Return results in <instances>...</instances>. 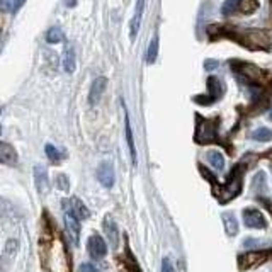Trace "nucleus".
<instances>
[{"instance_id": "nucleus-1", "label": "nucleus", "mask_w": 272, "mask_h": 272, "mask_svg": "<svg viewBox=\"0 0 272 272\" xmlns=\"http://www.w3.org/2000/svg\"><path fill=\"white\" fill-rule=\"evenodd\" d=\"M43 262L48 272H70L67 248L56 235L43 247Z\"/></svg>"}, {"instance_id": "nucleus-2", "label": "nucleus", "mask_w": 272, "mask_h": 272, "mask_svg": "<svg viewBox=\"0 0 272 272\" xmlns=\"http://www.w3.org/2000/svg\"><path fill=\"white\" fill-rule=\"evenodd\" d=\"M242 46L255 48V50H269L270 39L264 31H243L242 38H235Z\"/></svg>"}, {"instance_id": "nucleus-3", "label": "nucleus", "mask_w": 272, "mask_h": 272, "mask_svg": "<svg viewBox=\"0 0 272 272\" xmlns=\"http://www.w3.org/2000/svg\"><path fill=\"white\" fill-rule=\"evenodd\" d=\"M232 67L238 77H242L247 83H257L262 80L264 72L259 67L252 65V63H243V61H232Z\"/></svg>"}, {"instance_id": "nucleus-4", "label": "nucleus", "mask_w": 272, "mask_h": 272, "mask_svg": "<svg viewBox=\"0 0 272 272\" xmlns=\"http://www.w3.org/2000/svg\"><path fill=\"white\" fill-rule=\"evenodd\" d=\"M240 191H242V172H240V169L237 167L235 169V172L232 174L230 180H228V184L220 193L221 202H226V201L233 199V197H237Z\"/></svg>"}, {"instance_id": "nucleus-5", "label": "nucleus", "mask_w": 272, "mask_h": 272, "mask_svg": "<svg viewBox=\"0 0 272 272\" xmlns=\"http://www.w3.org/2000/svg\"><path fill=\"white\" fill-rule=\"evenodd\" d=\"M215 140H216V121H210V119L201 121L196 131V141L210 143Z\"/></svg>"}, {"instance_id": "nucleus-6", "label": "nucleus", "mask_w": 272, "mask_h": 272, "mask_svg": "<svg viewBox=\"0 0 272 272\" xmlns=\"http://www.w3.org/2000/svg\"><path fill=\"white\" fill-rule=\"evenodd\" d=\"M243 223L245 226L254 228V230H264L267 226V221H265L264 215L255 207H247L243 210Z\"/></svg>"}, {"instance_id": "nucleus-7", "label": "nucleus", "mask_w": 272, "mask_h": 272, "mask_svg": "<svg viewBox=\"0 0 272 272\" xmlns=\"http://www.w3.org/2000/svg\"><path fill=\"white\" fill-rule=\"evenodd\" d=\"M207 90H210V95H206V97H196V102L202 104V102H204V99H207L206 106H210L211 102H215L216 99H220L221 95H223V92H225L221 80H218L216 77H210V78H207Z\"/></svg>"}, {"instance_id": "nucleus-8", "label": "nucleus", "mask_w": 272, "mask_h": 272, "mask_svg": "<svg viewBox=\"0 0 272 272\" xmlns=\"http://www.w3.org/2000/svg\"><path fill=\"white\" fill-rule=\"evenodd\" d=\"M97 179H99V182L104 185V187H108V189L113 187L114 182H116V174H114L113 163H111V162L100 163L99 169H97Z\"/></svg>"}, {"instance_id": "nucleus-9", "label": "nucleus", "mask_w": 272, "mask_h": 272, "mask_svg": "<svg viewBox=\"0 0 272 272\" xmlns=\"http://www.w3.org/2000/svg\"><path fill=\"white\" fill-rule=\"evenodd\" d=\"M65 228H67L68 237L72 240V243L77 245L78 237H80V223H78V218L75 216V213L72 210H68L65 213Z\"/></svg>"}, {"instance_id": "nucleus-10", "label": "nucleus", "mask_w": 272, "mask_h": 272, "mask_svg": "<svg viewBox=\"0 0 272 272\" xmlns=\"http://www.w3.org/2000/svg\"><path fill=\"white\" fill-rule=\"evenodd\" d=\"M87 248H89V254L92 255L94 259H102L106 252H108V245H106V242L99 235H92V237L89 238Z\"/></svg>"}, {"instance_id": "nucleus-11", "label": "nucleus", "mask_w": 272, "mask_h": 272, "mask_svg": "<svg viewBox=\"0 0 272 272\" xmlns=\"http://www.w3.org/2000/svg\"><path fill=\"white\" fill-rule=\"evenodd\" d=\"M265 260V252H250L245 254L238 259L240 262V269H252L255 265L262 264Z\"/></svg>"}, {"instance_id": "nucleus-12", "label": "nucleus", "mask_w": 272, "mask_h": 272, "mask_svg": "<svg viewBox=\"0 0 272 272\" xmlns=\"http://www.w3.org/2000/svg\"><path fill=\"white\" fill-rule=\"evenodd\" d=\"M106 87H108V78H106V77L95 78L94 83H92V87H90V92H89V102L92 104V106L97 104L99 99H100V95L104 94Z\"/></svg>"}, {"instance_id": "nucleus-13", "label": "nucleus", "mask_w": 272, "mask_h": 272, "mask_svg": "<svg viewBox=\"0 0 272 272\" xmlns=\"http://www.w3.org/2000/svg\"><path fill=\"white\" fill-rule=\"evenodd\" d=\"M34 180H36V187L41 194H46L50 189V180H48V172L43 165H36L34 167Z\"/></svg>"}, {"instance_id": "nucleus-14", "label": "nucleus", "mask_w": 272, "mask_h": 272, "mask_svg": "<svg viewBox=\"0 0 272 272\" xmlns=\"http://www.w3.org/2000/svg\"><path fill=\"white\" fill-rule=\"evenodd\" d=\"M143 10H145V0H138L136 2V9H135V15H133V19H131V39H135L136 38V34H138V31H140V24H141V15H143Z\"/></svg>"}, {"instance_id": "nucleus-15", "label": "nucleus", "mask_w": 272, "mask_h": 272, "mask_svg": "<svg viewBox=\"0 0 272 272\" xmlns=\"http://www.w3.org/2000/svg\"><path fill=\"white\" fill-rule=\"evenodd\" d=\"M104 230H106V235H108V238H109V242H111V247L117 248V243H119V232H117L116 223L111 220V218H106Z\"/></svg>"}, {"instance_id": "nucleus-16", "label": "nucleus", "mask_w": 272, "mask_h": 272, "mask_svg": "<svg viewBox=\"0 0 272 272\" xmlns=\"http://www.w3.org/2000/svg\"><path fill=\"white\" fill-rule=\"evenodd\" d=\"M0 160H2V163L5 165L17 163V153H15V150L9 143H2V145H0Z\"/></svg>"}, {"instance_id": "nucleus-17", "label": "nucleus", "mask_w": 272, "mask_h": 272, "mask_svg": "<svg viewBox=\"0 0 272 272\" xmlns=\"http://www.w3.org/2000/svg\"><path fill=\"white\" fill-rule=\"evenodd\" d=\"M223 223H225V230L228 235L233 237V235L238 233V221L235 215H232V213H223Z\"/></svg>"}, {"instance_id": "nucleus-18", "label": "nucleus", "mask_w": 272, "mask_h": 272, "mask_svg": "<svg viewBox=\"0 0 272 272\" xmlns=\"http://www.w3.org/2000/svg\"><path fill=\"white\" fill-rule=\"evenodd\" d=\"M75 67H77L75 51H73V48H67L65 58H63V68H65L67 73H73V72H75Z\"/></svg>"}, {"instance_id": "nucleus-19", "label": "nucleus", "mask_w": 272, "mask_h": 272, "mask_svg": "<svg viewBox=\"0 0 272 272\" xmlns=\"http://www.w3.org/2000/svg\"><path fill=\"white\" fill-rule=\"evenodd\" d=\"M207 162H210L213 167L218 170V172H221V170L225 169V157L216 150L207 152Z\"/></svg>"}, {"instance_id": "nucleus-20", "label": "nucleus", "mask_w": 272, "mask_h": 272, "mask_svg": "<svg viewBox=\"0 0 272 272\" xmlns=\"http://www.w3.org/2000/svg\"><path fill=\"white\" fill-rule=\"evenodd\" d=\"M126 140H128V147H130V152H131L133 165H136V150H135V141H133L131 124H130V117H128V114H126Z\"/></svg>"}, {"instance_id": "nucleus-21", "label": "nucleus", "mask_w": 272, "mask_h": 272, "mask_svg": "<svg viewBox=\"0 0 272 272\" xmlns=\"http://www.w3.org/2000/svg\"><path fill=\"white\" fill-rule=\"evenodd\" d=\"M238 9L242 10L243 14H252L259 9V2L257 0H240Z\"/></svg>"}, {"instance_id": "nucleus-22", "label": "nucleus", "mask_w": 272, "mask_h": 272, "mask_svg": "<svg viewBox=\"0 0 272 272\" xmlns=\"http://www.w3.org/2000/svg\"><path fill=\"white\" fill-rule=\"evenodd\" d=\"M46 155H48V158L51 160V162L58 163V162H61V160H63L65 153H63L61 150H58L55 145H46Z\"/></svg>"}, {"instance_id": "nucleus-23", "label": "nucleus", "mask_w": 272, "mask_h": 272, "mask_svg": "<svg viewBox=\"0 0 272 272\" xmlns=\"http://www.w3.org/2000/svg\"><path fill=\"white\" fill-rule=\"evenodd\" d=\"M63 38H65V36H63V31L60 28H51L46 34V41L50 43V45H56V43L63 41Z\"/></svg>"}, {"instance_id": "nucleus-24", "label": "nucleus", "mask_w": 272, "mask_h": 272, "mask_svg": "<svg viewBox=\"0 0 272 272\" xmlns=\"http://www.w3.org/2000/svg\"><path fill=\"white\" fill-rule=\"evenodd\" d=\"M252 138L257 141H269L272 140V131L269 128H259V130H255L252 133Z\"/></svg>"}, {"instance_id": "nucleus-25", "label": "nucleus", "mask_w": 272, "mask_h": 272, "mask_svg": "<svg viewBox=\"0 0 272 272\" xmlns=\"http://www.w3.org/2000/svg\"><path fill=\"white\" fill-rule=\"evenodd\" d=\"M157 55H158V38H153L152 43H150V46H148V56H147V61H148V63H155Z\"/></svg>"}, {"instance_id": "nucleus-26", "label": "nucleus", "mask_w": 272, "mask_h": 272, "mask_svg": "<svg viewBox=\"0 0 272 272\" xmlns=\"http://www.w3.org/2000/svg\"><path fill=\"white\" fill-rule=\"evenodd\" d=\"M72 211H77L78 213V216L82 218V220H85V218H89V210L85 207L82 202H80L77 197H73V207H72Z\"/></svg>"}, {"instance_id": "nucleus-27", "label": "nucleus", "mask_w": 272, "mask_h": 272, "mask_svg": "<svg viewBox=\"0 0 272 272\" xmlns=\"http://www.w3.org/2000/svg\"><path fill=\"white\" fill-rule=\"evenodd\" d=\"M238 2H240V0H228L226 5H225V7H223V14L228 15L230 12H233V10L238 7Z\"/></svg>"}, {"instance_id": "nucleus-28", "label": "nucleus", "mask_w": 272, "mask_h": 272, "mask_svg": "<svg viewBox=\"0 0 272 272\" xmlns=\"http://www.w3.org/2000/svg\"><path fill=\"white\" fill-rule=\"evenodd\" d=\"M162 272H175V267L172 264V260H170V257H165L162 260Z\"/></svg>"}, {"instance_id": "nucleus-29", "label": "nucleus", "mask_w": 272, "mask_h": 272, "mask_svg": "<svg viewBox=\"0 0 272 272\" xmlns=\"http://www.w3.org/2000/svg\"><path fill=\"white\" fill-rule=\"evenodd\" d=\"M56 184H58V187H60L61 191H67L68 189V177H67V175H58Z\"/></svg>"}, {"instance_id": "nucleus-30", "label": "nucleus", "mask_w": 272, "mask_h": 272, "mask_svg": "<svg viewBox=\"0 0 272 272\" xmlns=\"http://www.w3.org/2000/svg\"><path fill=\"white\" fill-rule=\"evenodd\" d=\"M80 272H100L97 267H94L92 264H82L80 265Z\"/></svg>"}, {"instance_id": "nucleus-31", "label": "nucleus", "mask_w": 272, "mask_h": 272, "mask_svg": "<svg viewBox=\"0 0 272 272\" xmlns=\"http://www.w3.org/2000/svg\"><path fill=\"white\" fill-rule=\"evenodd\" d=\"M218 65H220V63H218L216 60H207V61H204V68H206L207 72L215 70V68H218Z\"/></svg>"}, {"instance_id": "nucleus-32", "label": "nucleus", "mask_w": 272, "mask_h": 272, "mask_svg": "<svg viewBox=\"0 0 272 272\" xmlns=\"http://www.w3.org/2000/svg\"><path fill=\"white\" fill-rule=\"evenodd\" d=\"M24 4H26V0H17V4H15V9H14V14L17 12V10H19L20 7H23Z\"/></svg>"}, {"instance_id": "nucleus-33", "label": "nucleus", "mask_w": 272, "mask_h": 272, "mask_svg": "<svg viewBox=\"0 0 272 272\" xmlns=\"http://www.w3.org/2000/svg\"><path fill=\"white\" fill-rule=\"evenodd\" d=\"M67 5H68V7H75V5H77V0H67Z\"/></svg>"}, {"instance_id": "nucleus-34", "label": "nucleus", "mask_w": 272, "mask_h": 272, "mask_svg": "<svg viewBox=\"0 0 272 272\" xmlns=\"http://www.w3.org/2000/svg\"><path fill=\"white\" fill-rule=\"evenodd\" d=\"M269 155H270V158H272V152H269Z\"/></svg>"}]
</instances>
